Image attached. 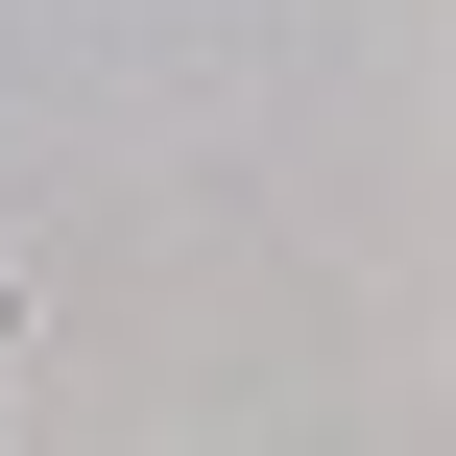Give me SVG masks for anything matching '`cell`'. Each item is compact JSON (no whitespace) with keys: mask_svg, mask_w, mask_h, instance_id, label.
<instances>
[{"mask_svg":"<svg viewBox=\"0 0 456 456\" xmlns=\"http://www.w3.org/2000/svg\"><path fill=\"white\" fill-rule=\"evenodd\" d=\"M0 361H24V265H0Z\"/></svg>","mask_w":456,"mask_h":456,"instance_id":"cell-1","label":"cell"}]
</instances>
